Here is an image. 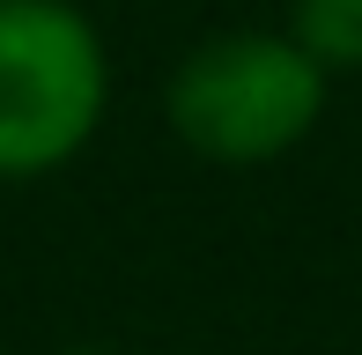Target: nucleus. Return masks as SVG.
<instances>
[{"label":"nucleus","instance_id":"nucleus-1","mask_svg":"<svg viewBox=\"0 0 362 355\" xmlns=\"http://www.w3.org/2000/svg\"><path fill=\"white\" fill-rule=\"evenodd\" d=\"M325 111V67L274 30H229L177 59L170 74V126L185 149L215 163H267L296 149Z\"/></svg>","mask_w":362,"mask_h":355},{"label":"nucleus","instance_id":"nucleus-2","mask_svg":"<svg viewBox=\"0 0 362 355\" xmlns=\"http://www.w3.org/2000/svg\"><path fill=\"white\" fill-rule=\"evenodd\" d=\"M104 37L67 0H0V178H45L96 134Z\"/></svg>","mask_w":362,"mask_h":355},{"label":"nucleus","instance_id":"nucleus-3","mask_svg":"<svg viewBox=\"0 0 362 355\" xmlns=\"http://www.w3.org/2000/svg\"><path fill=\"white\" fill-rule=\"evenodd\" d=\"M288 37L325 74H362V0H288Z\"/></svg>","mask_w":362,"mask_h":355},{"label":"nucleus","instance_id":"nucleus-4","mask_svg":"<svg viewBox=\"0 0 362 355\" xmlns=\"http://www.w3.org/2000/svg\"><path fill=\"white\" fill-rule=\"evenodd\" d=\"M74 355H111V348H74Z\"/></svg>","mask_w":362,"mask_h":355}]
</instances>
